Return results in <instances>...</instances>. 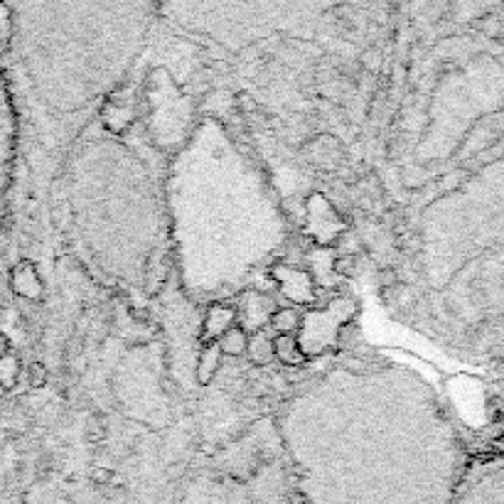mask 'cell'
I'll return each instance as SVG.
<instances>
[{
    "mask_svg": "<svg viewBox=\"0 0 504 504\" xmlns=\"http://www.w3.org/2000/svg\"><path fill=\"white\" fill-rule=\"evenodd\" d=\"M276 431L298 504H451L475 458L431 381L389 364L308 381Z\"/></svg>",
    "mask_w": 504,
    "mask_h": 504,
    "instance_id": "1",
    "label": "cell"
},
{
    "mask_svg": "<svg viewBox=\"0 0 504 504\" xmlns=\"http://www.w3.org/2000/svg\"><path fill=\"white\" fill-rule=\"evenodd\" d=\"M419 273L443 340L504 370V143L433 185L419 216Z\"/></svg>",
    "mask_w": 504,
    "mask_h": 504,
    "instance_id": "2",
    "label": "cell"
},
{
    "mask_svg": "<svg viewBox=\"0 0 504 504\" xmlns=\"http://www.w3.org/2000/svg\"><path fill=\"white\" fill-rule=\"evenodd\" d=\"M167 177L180 280L195 298L224 300L286 241L273 190L215 118L190 134Z\"/></svg>",
    "mask_w": 504,
    "mask_h": 504,
    "instance_id": "3",
    "label": "cell"
},
{
    "mask_svg": "<svg viewBox=\"0 0 504 504\" xmlns=\"http://www.w3.org/2000/svg\"><path fill=\"white\" fill-rule=\"evenodd\" d=\"M177 504H298L283 448L258 463H215L190 477Z\"/></svg>",
    "mask_w": 504,
    "mask_h": 504,
    "instance_id": "4",
    "label": "cell"
},
{
    "mask_svg": "<svg viewBox=\"0 0 504 504\" xmlns=\"http://www.w3.org/2000/svg\"><path fill=\"white\" fill-rule=\"evenodd\" d=\"M354 315H357V300L347 298V296L329 300L325 308L303 313L296 337H298L305 360L328 354L340 340V332L345 329V325H350Z\"/></svg>",
    "mask_w": 504,
    "mask_h": 504,
    "instance_id": "5",
    "label": "cell"
},
{
    "mask_svg": "<svg viewBox=\"0 0 504 504\" xmlns=\"http://www.w3.org/2000/svg\"><path fill=\"white\" fill-rule=\"evenodd\" d=\"M451 504H504V451L475 455Z\"/></svg>",
    "mask_w": 504,
    "mask_h": 504,
    "instance_id": "6",
    "label": "cell"
},
{
    "mask_svg": "<svg viewBox=\"0 0 504 504\" xmlns=\"http://www.w3.org/2000/svg\"><path fill=\"white\" fill-rule=\"evenodd\" d=\"M308 232L315 239V247H329L335 239L340 237L345 222L335 212V207L329 205L322 195H313L308 202Z\"/></svg>",
    "mask_w": 504,
    "mask_h": 504,
    "instance_id": "7",
    "label": "cell"
},
{
    "mask_svg": "<svg viewBox=\"0 0 504 504\" xmlns=\"http://www.w3.org/2000/svg\"><path fill=\"white\" fill-rule=\"evenodd\" d=\"M271 278L276 280L278 290L296 305L315 303V280L305 268L289 266V264H273Z\"/></svg>",
    "mask_w": 504,
    "mask_h": 504,
    "instance_id": "8",
    "label": "cell"
},
{
    "mask_svg": "<svg viewBox=\"0 0 504 504\" xmlns=\"http://www.w3.org/2000/svg\"><path fill=\"white\" fill-rule=\"evenodd\" d=\"M237 308V320L239 328H244L247 332H261L266 329V325L273 318L276 313V303L271 296L266 293H258V290H244L239 296V303L234 305Z\"/></svg>",
    "mask_w": 504,
    "mask_h": 504,
    "instance_id": "9",
    "label": "cell"
},
{
    "mask_svg": "<svg viewBox=\"0 0 504 504\" xmlns=\"http://www.w3.org/2000/svg\"><path fill=\"white\" fill-rule=\"evenodd\" d=\"M234 325H237V308L227 300H216V303H209L205 318H202L199 337H202L205 345H212Z\"/></svg>",
    "mask_w": 504,
    "mask_h": 504,
    "instance_id": "10",
    "label": "cell"
},
{
    "mask_svg": "<svg viewBox=\"0 0 504 504\" xmlns=\"http://www.w3.org/2000/svg\"><path fill=\"white\" fill-rule=\"evenodd\" d=\"M12 290L28 300H40L45 296V286H42V278L37 273V266L32 261H20L18 266L12 268L11 278Z\"/></svg>",
    "mask_w": 504,
    "mask_h": 504,
    "instance_id": "11",
    "label": "cell"
},
{
    "mask_svg": "<svg viewBox=\"0 0 504 504\" xmlns=\"http://www.w3.org/2000/svg\"><path fill=\"white\" fill-rule=\"evenodd\" d=\"M222 360H224V354L222 350L216 347V342L212 345H205L202 352L197 354V367H195V374H197V381L207 386V384H212L216 377V371L222 367Z\"/></svg>",
    "mask_w": 504,
    "mask_h": 504,
    "instance_id": "12",
    "label": "cell"
},
{
    "mask_svg": "<svg viewBox=\"0 0 504 504\" xmlns=\"http://www.w3.org/2000/svg\"><path fill=\"white\" fill-rule=\"evenodd\" d=\"M273 357L280 364H286V367H303L308 362L303 350H300L296 335H276L273 337Z\"/></svg>",
    "mask_w": 504,
    "mask_h": 504,
    "instance_id": "13",
    "label": "cell"
},
{
    "mask_svg": "<svg viewBox=\"0 0 504 504\" xmlns=\"http://www.w3.org/2000/svg\"><path fill=\"white\" fill-rule=\"evenodd\" d=\"M247 357L254 367H266V364L276 360V357H273V337H271V332L261 329V332L248 335Z\"/></svg>",
    "mask_w": 504,
    "mask_h": 504,
    "instance_id": "14",
    "label": "cell"
},
{
    "mask_svg": "<svg viewBox=\"0 0 504 504\" xmlns=\"http://www.w3.org/2000/svg\"><path fill=\"white\" fill-rule=\"evenodd\" d=\"M310 276L313 280L328 283V276H335V251L329 247H315L308 254Z\"/></svg>",
    "mask_w": 504,
    "mask_h": 504,
    "instance_id": "15",
    "label": "cell"
},
{
    "mask_svg": "<svg viewBox=\"0 0 504 504\" xmlns=\"http://www.w3.org/2000/svg\"><path fill=\"white\" fill-rule=\"evenodd\" d=\"M216 347L222 350L224 357H244L248 347V332L244 328L234 325V328L227 329V332L216 340Z\"/></svg>",
    "mask_w": 504,
    "mask_h": 504,
    "instance_id": "16",
    "label": "cell"
},
{
    "mask_svg": "<svg viewBox=\"0 0 504 504\" xmlns=\"http://www.w3.org/2000/svg\"><path fill=\"white\" fill-rule=\"evenodd\" d=\"M300 318H303V313H298L296 308H276L268 325L276 329L278 335H296L300 328Z\"/></svg>",
    "mask_w": 504,
    "mask_h": 504,
    "instance_id": "17",
    "label": "cell"
},
{
    "mask_svg": "<svg viewBox=\"0 0 504 504\" xmlns=\"http://www.w3.org/2000/svg\"><path fill=\"white\" fill-rule=\"evenodd\" d=\"M18 381H20V360H18V354L8 352L0 357V389H15Z\"/></svg>",
    "mask_w": 504,
    "mask_h": 504,
    "instance_id": "18",
    "label": "cell"
},
{
    "mask_svg": "<svg viewBox=\"0 0 504 504\" xmlns=\"http://www.w3.org/2000/svg\"><path fill=\"white\" fill-rule=\"evenodd\" d=\"M28 381H30L32 389H45L47 381H50V374L45 370V364H40V362L30 364V367H28Z\"/></svg>",
    "mask_w": 504,
    "mask_h": 504,
    "instance_id": "19",
    "label": "cell"
},
{
    "mask_svg": "<svg viewBox=\"0 0 504 504\" xmlns=\"http://www.w3.org/2000/svg\"><path fill=\"white\" fill-rule=\"evenodd\" d=\"M11 12L5 5H0V52L5 50V45H8V37H11Z\"/></svg>",
    "mask_w": 504,
    "mask_h": 504,
    "instance_id": "20",
    "label": "cell"
},
{
    "mask_svg": "<svg viewBox=\"0 0 504 504\" xmlns=\"http://www.w3.org/2000/svg\"><path fill=\"white\" fill-rule=\"evenodd\" d=\"M497 381H494V394H497V413H500V421L504 428V370H497Z\"/></svg>",
    "mask_w": 504,
    "mask_h": 504,
    "instance_id": "21",
    "label": "cell"
},
{
    "mask_svg": "<svg viewBox=\"0 0 504 504\" xmlns=\"http://www.w3.org/2000/svg\"><path fill=\"white\" fill-rule=\"evenodd\" d=\"M92 477L96 480V483L106 484V483H111V480H114V473H109L106 467H93Z\"/></svg>",
    "mask_w": 504,
    "mask_h": 504,
    "instance_id": "22",
    "label": "cell"
},
{
    "mask_svg": "<svg viewBox=\"0 0 504 504\" xmlns=\"http://www.w3.org/2000/svg\"><path fill=\"white\" fill-rule=\"evenodd\" d=\"M364 64H367V67H371V69H377V67H379V54H377L374 50L367 52V54H364Z\"/></svg>",
    "mask_w": 504,
    "mask_h": 504,
    "instance_id": "23",
    "label": "cell"
},
{
    "mask_svg": "<svg viewBox=\"0 0 504 504\" xmlns=\"http://www.w3.org/2000/svg\"><path fill=\"white\" fill-rule=\"evenodd\" d=\"M8 352H11V340H8L5 335H0V357L8 354Z\"/></svg>",
    "mask_w": 504,
    "mask_h": 504,
    "instance_id": "24",
    "label": "cell"
},
{
    "mask_svg": "<svg viewBox=\"0 0 504 504\" xmlns=\"http://www.w3.org/2000/svg\"><path fill=\"white\" fill-rule=\"evenodd\" d=\"M502 37H504V3H502Z\"/></svg>",
    "mask_w": 504,
    "mask_h": 504,
    "instance_id": "25",
    "label": "cell"
},
{
    "mask_svg": "<svg viewBox=\"0 0 504 504\" xmlns=\"http://www.w3.org/2000/svg\"><path fill=\"white\" fill-rule=\"evenodd\" d=\"M0 402H3V389H0Z\"/></svg>",
    "mask_w": 504,
    "mask_h": 504,
    "instance_id": "26",
    "label": "cell"
}]
</instances>
